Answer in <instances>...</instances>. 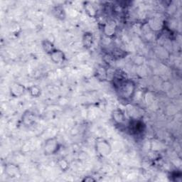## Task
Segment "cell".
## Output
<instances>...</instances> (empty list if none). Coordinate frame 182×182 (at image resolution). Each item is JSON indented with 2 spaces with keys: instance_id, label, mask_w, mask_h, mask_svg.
Masks as SVG:
<instances>
[{
  "instance_id": "obj_1",
  "label": "cell",
  "mask_w": 182,
  "mask_h": 182,
  "mask_svg": "<svg viewBox=\"0 0 182 182\" xmlns=\"http://www.w3.org/2000/svg\"><path fill=\"white\" fill-rule=\"evenodd\" d=\"M133 83L132 81H124L119 84L118 92L122 97L124 98H129L132 96V94L134 93Z\"/></svg>"
},
{
  "instance_id": "obj_2",
  "label": "cell",
  "mask_w": 182,
  "mask_h": 182,
  "mask_svg": "<svg viewBox=\"0 0 182 182\" xmlns=\"http://www.w3.org/2000/svg\"><path fill=\"white\" fill-rule=\"evenodd\" d=\"M51 56H52L53 61L57 63L62 61L63 60V53L60 51H53L51 52Z\"/></svg>"
},
{
  "instance_id": "obj_3",
  "label": "cell",
  "mask_w": 182,
  "mask_h": 182,
  "mask_svg": "<svg viewBox=\"0 0 182 182\" xmlns=\"http://www.w3.org/2000/svg\"><path fill=\"white\" fill-rule=\"evenodd\" d=\"M84 39H83V42L85 46H91L92 43H93V36L91 34H85Z\"/></svg>"
}]
</instances>
